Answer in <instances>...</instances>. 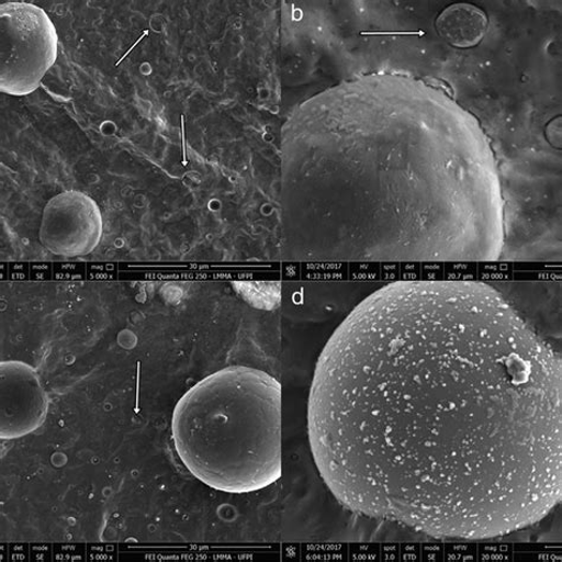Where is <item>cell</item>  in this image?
Masks as SVG:
<instances>
[{
  "mask_svg": "<svg viewBox=\"0 0 562 562\" xmlns=\"http://www.w3.org/2000/svg\"><path fill=\"white\" fill-rule=\"evenodd\" d=\"M561 361L490 284L403 280L352 310L308 398L317 469L351 512L486 540L562 495Z\"/></svg>",
  "mask_w": 562,
  "mask_h": 562,
  "instance_id": "cell-1",
  "label": "cell"
},
{
  "mask_svg": "<svg viewBox=\"0 0 562 562\" xmlns=\"http://www.w3.org/2000/svg\"><path fill=\"white\" fill-rule=\"evenodd\" d=\"M281 251L297 262H492L505 247L480 122L423 81L374 74L294 110L281 138Z\"/></svg>",
  "mask_w": 562,
  "mask_h": 562,
  "instance_id": "cell-2",
  "label": "cell"
},
{
  "mask_svg": "<svg viewBox=\"0 0 562 562\" xmlns=\"http://www.w3.org/2000/svg\"><path fill=\"white\" fill-rule=\"evenodd\" d=\"M283 392L270 374L229 367L203 379L177 404L175 448L201 482L226 493L263 490L283 475Z\"/></svg>",
  "mask_w": 562,
  "mask_h": 562,
  "instance_id": "cell-3",
  "label": "cell"
},
{
  "mask_svg": "<svg viewBox=\"0 0 562 562\" xmlns=\"http://www.w3.org/2000/svg\"><path fill=\"white\" fill-rule=\"evenodd\" d=\"M0 91L32 94L56 63L58 36L48 13L37 5L0 7Z\"/></svg>",
  "mask_w": 562,
  "mask_h": 562,
  "instance_id": "cell-4",
  "label": "cell"
},
{
  "mask_svg": "<svg viewBox=\"0 0 562 562\" xmlns=\"http://www.w3.org/2000/svg\"><path fill=\"white\" fill-rule=\"evenodd\" d=\"M102 232L98 203L81 191L68 190L44 206L38 236L54 256L80 258L95 250Z\"/></svg>",
  "mask_w": 562,
  "mask_h": 562,
  "instance_id": "cell-5",
  "label": "cell"
},
{
  "mask_svg": "<svg viewBox=\"0 0 562 562\" xmlns=\"http://www.w3.org/2000/svg\"><path fill=\"white\" fill-rule=\"evenodd\" d=\"M2 379V438H20L46 422L48 395L32 366L21 361L0 364Z\"/></svg>",
  "mask_w": 562,
  "mask_h": 562,
  "instance_id": "cell-6",
  "label": "cell"
},
{
  "mask_svg": "<svg viewBox=\"0 0 562 562\" xmlns=\"http://www.w3.org/2000/svg\"><path fill=\"white\" fill-rule=\"evenodd\" d=\"M441 38L451 46L469 49L479 46L487 31L486 14L477 7L454 4L443 10L436 22Z\"/></svg>",
  "mask_w": 562,
  "mask_h": 562,
  "instance_id": "cell-7",
  "label": "cell"
}]
</instances>
